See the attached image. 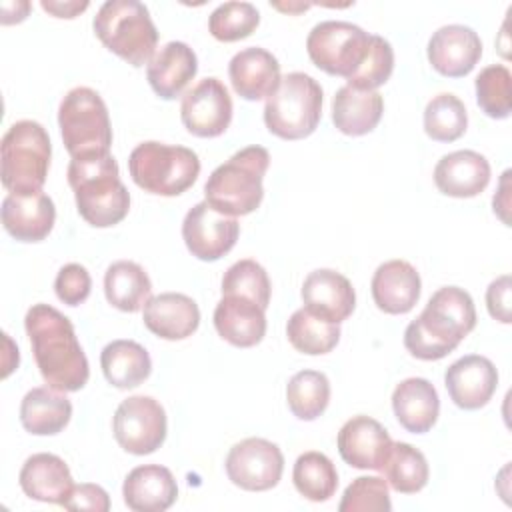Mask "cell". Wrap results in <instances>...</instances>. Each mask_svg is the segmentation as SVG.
<instances>
[{
  "mask_svg": "<svg viewBox=\"0 0 512 512\" xmlns=\"http://www.w3.org/2000/svg\"><path fill=\"white\" fill-rule=\"evenodd\" d=\"M32 354L44 382L62 392H76L90 378L88 358L74 326L50 304H34L24 318Z\"/></svg>",
  "mask_w": 512,
  "mask_h": 512,
  "instance_id": "obj_1",
  "label": "cell"
},
{
  "mask_svg": "<svg viewBox=\"0 0 512 512\" xmlns=\"http://www.w3.org/2000/svg\"><path fill=\"white\" fill-rule=\"evenodd\" d=\"M68 184L74 190L78 214L94 228L122 222L130 210V194L120 180L112 154L76 156L68 164Z\"/></svg>",
  "mask_w": 512,
  "mask_h": 512,
  "instance_id": "obj_2",
  "label": "cell"
},
{
  "mask_svg": "<svg viewBox=\"0 0 512 512\" xmlns=\"http://www.w3.org/2000/svg\"><path fill=\"white\" fill-rule=\"evenodd\" d=\"M270 154L262 146H246L220 164L204 184L206 202L226 216H246L264 198V174Z\"/></svg>",
  "mask_w": 512,
  "mask_h": 512,
  "instance_id": "obj_3",
  "label": "cell"
},
{
  "mask_svg": "<svg viewBox=\"0 0 512 512\" xmlns=\"http://www.w3.org/2000/svg\"><path fill=\"white\" fill-rule=\"evenodd\" d=\"M50 136L34 120L14 122L0 144V178L10 194L42 192L50 168Z\"/></svg>",
  "mask_w": 512,
  "mask_h": 512,
  "instance_id": "obj_4",
  "label": "cell"
},
{
  "mask_svg": "<svg viewBox=\"0 0 512 512\" xmlns=\"http://www.w3.org/2000/svg\"><path fill=\"white\" fill-rule=\"evenodd\" d=\"M98 40L132 66H144L156 52L158 30L148 8L138 0H108L94 16Z\"/></svg>",
  "mask_w": 512,
  "mask_h": 512,
  "instance_id": "obj_5",
  "label": "cell"
},
{
  "mask_svg": "<svg viewBox=\"0 0 512 512\" xmlns=\"http://www.w3.org/2000/svg\"><path fill=\"white\" fill-rule=\"evenodd\" d=\"M128 170L138 188L158 196L186 192L200 174L198 154L186 146L148 140L128 156Z\"/></svg>",
  "mask_w": 512,
  "mask_h": 512,
  "instance_id": "obj_6",
  "label": "cell"
},
{
  "mask_svg": "<svg viewBox=\"0 0 512 512\" xmlns=\"http://www.w3.org/2000/svg\"><path fill=\"white\" fill-rule=\"evenodd\" d=\"M322 96V88L312 76L304 72L286 74L272 96L266 98V128L282 140L310 136L322 118Z\"/></svg>",
  "mask_w": 512,
  "mask_h": 512,
  "instance_id": "obj_7",
  "label": "cell"
},
{
  "mask_svg": "<svg viewBox=\"0 0 512 512\" xmlns=\"http://www.w3.org/2000/svg\"><path fill=\"white\" fill-rule=\"evenodd\" d=\"M58 126L62 142L70 154H110L112 126L104 100L88 86H76L60 102Z\"/></svg>",
  "mask_w": 512,
  "mask_h": 512,
  "instance_id": "obj_8",
  "label": "cell"
},
{
  "mask_svg": "<svg viewBox=\"0 0 512 512\" xmlns=\"http://www.w3.org/2000/svg\"><path fill=\"white\" fill-rule=\"evenodd\" d=\"M370 38L372 34L352 22L324 20L310 30L306 52L314 66L348 80L368 56Z\"/></svg>",
  "mask_w": 512,
  "mask_h": 512,
  "instance_id": "obj_9",
  "label": "cell"
},
{
  "mask_svg": "<svg viewBox=\"0 0 512 512\" xmlns=\"http://www.w3.org/2000/svg\"><path fill=\"white\" fill-rule=\"evenodd\" d=\"M166 412L152 396L122 400L112 418L114 438L122 450L144 456L158 450L166 440Z\"/></svg>",
  "mask_w": 512,
  "mask_h": 512,
  "instance_id": "obj_10",
  "label": "cell"
},
{
  "mask_svg": "<svg viewBox=\"0 0 512 512\" xmlns=\"http://www.w3.org/2000/svg\"><path fill=\"white\" fill-rule=\"evenodd\" d=\"M228 480L248 492L274 488L284 472L282 450L266 438H244L234 444L224 462Z\"/></svg>",
  "mask_w": 512,
  "mask_h": 512,
  "instance_id": "obj_11",
  "label": "cell"
},
{
  "mask_svg": "<svg viewBox=\"0 0 512 512\" xmlns=\"http://www.w3.org/2000/svg\"><path fill=\"white\" fill-rule=\"evenodd\" d=\"M240 234V224L234 216L214 210L206 200L194 204L182 222V238L192 256L204 262H214L228 254Z\"/></svg>",
  "mask_w": 512,
  "mask_h": 512,
  "instance_id": "obj_12",
  "label": "cell"
},
{
  "mask_svg": "<svg viewBox=\"0 0 512 512\" xmlns=\"http://www.w3.org/2000/svg\"><path fill=\"white\" fill-rule=\"evenodd\" d=\"M186 130L198 138H216L232 122V98L222 80L210 76L188 90L180 104Z\"/></svg>",
  "mask_w": 512,
  "mask_h": 512,
  "instance_id": "obj_13",
  "label": "cell"
},
{
  "mask_svg": "<svg viewBox=\"0 0 512 512\" xmlns=\"http://www.w3.org/2000/svg\"><path fill=\"white\" fill-rule=\"evenodd\" d=\"M444 386L458 408L478 410L494 396L498 370L486 356L468 354L446 368Z\"/></svg>",
  "mask_w": 512,
  "mask_h": 512,
  "instance_id": "obj_14",
  "label": "cell"
},
{
  "mask_svg": "<svg viewBox=\"0 0 512 512\" xmlns=\"http://www.w3.org/2000/svg\"><path fill=\"white\" fill-rule=\"evenodd\" d=\"M482 56L480 36L464 24L438 28L428 40V62L448 78H462L474 70Z\"/></svg>",
  "mask_w": 512,
  "mask_h": 512,
  "instance_id": "obj_15",
  "label": "cell"
},
{
  "mask_svg": "<svg viewBox=\"0 0 512 512\" xmlns=\"http://www.w3.org/2000/svg\"><path fill=\"white\" fill-rule=\"evenodd\" d=\"M336 444L342 460L348 466L380 472L392 448V438L378 420L358 414L344 422Z\"/></svg>",
  "mask_w": 512,
  "mask_h": 512,
  "instance_id": "obj_16",
  "label": "cell"
},
{
  "mask_svg": "<svg viewBox=\"0 0 512 512\" xmlns=\"http://www.w3.org/2000/svg\"><path fill=\"white\" fill-rule=\"evenodd\" d=\"M300 294L308 312L334 324L344 322L356 308V292L350 280L330 268L310 272Z\"/></svg>",
  "mask_w": 512,
  "mask_h": 512,
  "instance_id": "obj_17",
  "label": "cell"
},
{
  "mask_svg": "<svg viewBox=\"0 0 512 512\" xmlns=\"http://www.w3.org/2000/svg\"><path fill=\"white\" fill-rule=\"evenodd\" d=\"M56 222V208L48 194H8L2 200V226L20 242L44 240Z\"/></svg>",
  "mask_w": 512,
  "mask_h": 512,
  "instance_id": "obj_18",
  "label": "cell"
},
{
  "mask_svg": "<svg viewBox=\"0 0 512 512\" xmlns=\"http://www.w3.org/2000/svg\"><path fill=\"white\" fill-rule=\"evenodd\" d=\"M232 88L244 100H262L272 96L280 84V64L264 48L250 46L236 52L228 64Z\"/></svg>",
  "mask_w": 512,
  "mask_h": 512,
  "instance_id": "obj_19",
  "label": "cell"
},
{
  "mask_svg": "<svg viewBox=\"0 0 512 512\" xmlns=\"http://www.w3.org/2000/svg\"><path fill=\"white\" fill-rule=\"evenodd\" d=\"M144 326L164 340H184L200 326L198 304L180 292H162L144 304Z\"/></svg>",
  "mask_w": 512,
  "mask_h": 512,
  "instance_id": "obj_20",
  "label": "cell"
},
{
  "mask_svg": "<svg viewBox=\"0 0 512 512\" xmlns=\"http://www.w3.org/2000/svg\"><path fill=\"white\" fill-rule=\"evenodd\" d=\"M196 72L198 60L194 50L188 44L176 40L158 48L146 64L148 84L162 100L178 98L194 80Z\"/></svg>",
  "mask_w": 512,
  "mask_h": 512,
  "instance_id": "obj_21",
  "label": "cell"
},
{
  "mask_svg": "<svg viewBox=\"0 0 512 512\" xmlns=\"http://www.w3.org/2000/svg\"><path fill=\"white\" fill-rule=\"evenodd\" d=\"M490 182L488 160L474 150H456L434 166L436 188L452 198H472L484 192Z\"/></svg>",
  "mask_w": 512,
  "mask_h": 512,
  "instance_id": "obj_22",
  "label": "cell"
},
{
  "mask_svg": "<svg viewBox=\"0 0 512 512\" xmlns=\"http://www.w3.org/2000/svg\"><path fill=\"white\" fill-rule=\"evenodd\" d=\"M420 274L406 260H388L372 276L374 304L386 314H406L420 298Z\"/></svg>",
  "mask_w": 512,
  "mask_h": 512,
  "instance_id": "obj_23",
  "label": "cell"
},
{
  "mask_svg": "<svg viewBox=\"0 0 512 512\" xmlns=\"http://www.w3.org/2000/svg\"><path fill=\"white\" fill-rule=\"evenodd\" d=\"M124 504L134 512H164L178 498L174 474L160 464L136 466L122 484Z\"/></svg>",
  "mask_w": 512,
  "mask_h": 512,
  "instance_id": "obj_24",
  "label": "cell"
},
{
  "mask_svg": "<svg viewBox=\"0 0 512 512\" xmlns=\"http://www.w3.org/2000/svg\"><path fill=\"white\" fill-rule=\"evenodd\" d=\"M214 328L228 344L252 348L266 334V310L244 296H222L214 308Z\"/></svg>",
  "mask_w": 512,
  "mask_h": 512,
  "instance_id": "obj_25",
  "label": "cell"
},
{
  "mask_svg": "<svg viewBox=\"0 0 512 512\" xmlns=\"http://www.w3.org/2000/svg\"><path fill=\"white\" fill-rule=\"evenodd\" d=\"M18 480L28 498L60 506H64L74 488L68 464L50 452H38L26 458Z\"/></svg>",
  "mask_w": 512,
  "mask_h": 512,
  "instance_id": "obj_26",
  "label": "cell"
},
{
  "mask_svg": "<svg viewBox=\"0 0 512 512\" xmlns=\"http://www.w3.org/2000/svg\"><path fill=\"white\" fill-rule=\"evenodd\" d=\"M392 410L404 430L424 434L438 420L440 398L430 380L406 378L392 392Z\"/></svg>",
  "mask_w": 512,
  "mask_h": 512,
  "instance_id": "obj_27",
  "label": "cell"
},
{
  "mask_svg": "<svg viewBox=\"0 0 512 512\" xmlns=\"http://www.w3.org/2000/svg\"><path fill=\"white\" fill-rule=\"evenodd\" d=\"M72 418V402L66 392L52 386H38L26 392L20 404V422L26 432L36 436H54L62 432Z\"/></svg>",
  "mask_w": 512,
  "mask_h": 512,
  "instance_id": "obj_28",
  "label": "cell"
},
{
  "mask_svg": "<svg viewBox=\"0 0 512 512\" xmlns=\"http://www.w3.org/2000/svg\"><path fill=\"white\" fill-rule=\"evenodd\" d=\"M384 112L382 94L376 90H356L342 86L332 98V122L346 136L372 132Z\"/></svg>",
  "mask_w": 512,
  "mask_h": 512,
  "instance_id": "obj_29",
  "label": "cell"
},
{
  "mask_svg": "<svg viewBox=\"0 0 512 512\" xmlns=\"http://www.w3.org/2000/svg\"><path fill=\"white\" fill-rule=\"evenodd\" d=\"M464 336L444 318L424 308L404 330V346L418 360H440L448 356Z\"/></svg>",
  "mask_w": 512,
  "mask_h": 512,
  "instance_id": "obj_30",
  "label": "cell"
},
{
  "mask_svg": "<svg viewBox=\"0 0 512 512\" xmlns=\"http://www.w3.org/2000/svg\"><path fill=\"white\" fill-rule=\"evenodd\" d=\"M104 378L120 388L140 386L152 372V360L146 348L134 340H112L100 354Z\"/></svg>",
  "mask_w": 512,
  "mask_h": 512,
  "instance_id": "obj_31",
  "label": "cell"
},
{
  "mask_svg": "<svg viewBox=\"0 0 512 512\" xmlns=\"http://www.w3.org/2000/svg\"><path fill=\"white\" fill-rule=\"evenodd\" d=\"M104 294L114 308L138 312L152 298V282L140 264L118 260L104 274Z\"/></svg>",
  "mask_w": 512,
  "mask_h": 512,
  "instance_id": "obj_32",
  "label": "cell"
},
{
  "mask_svg": "<svg viewBox=\"0 0 512 512\" xmlns=\"http://www.w3.org/2000/svg\"><path fill=\"white\" fill-rule=\"evenodd\" d=\"M380 472H384L388 486L400 494L420 492L430 476L426 456L408 442H392Z\"/></svg>",
  "mask_w": 512,
  "mask_h": 512,
  "instance_id": "obj_33",
  "label": "cell"
},
{
  "mask_svg": "<svg viewBox=\"0 0 512 512\" xmlns=\"http://www.w3.org/2000/svg\"><path fill=\"white\" fill-rule=\"evenodd\" d=\"M288 342L302 354L320 356L336 348L340 340V326L314 316L306 308H298L286 324Z\"/></svg>",
  "mask_w": 512,
  "mask_h": 512,
  "instance_id": "obj_34",
  "label": "cell"
},
{
  "mask_svg": "<svg viewBox=\"0 0 512 512\" xmlns=\"http://www.w3.org/2000/svg\"><path fill=\"white\" fill-rule=\"evenodd\" d=\"M292 480L296 490L310 502H326L338 488V472L334 462L318 450L304 452L296 458Z\"/></svg>",
  "mask_w": 512,
  "mask_h": 512,
  "instance_id": "obj_35",
  "label": "cell"
},
{
  "mask_svg": "<svg viewBox=\"0 0 512 512\" xmlns=\"http://www.w3.org/2000/svg\"><path fill=\"white\" fill-rule=\"evenodd\" d=\"M286 400L290 412L304 422L316 420L324 414L330 402V382L324 372L300 370L286 386Z\"/></svg>",
  "mask_w": 512,
  "mask_h": 512,
  "instance_id": "obj_36",
  "label": "cell"
},
{
  "mask_svg": "<svg viewBox=\"0 0 512 512\" xmlns=\"http://www.w3.org/2000/svg\"><path fill=\"white\" fill-rule=\"evenodd\" d=\"M468 126V112L464 102L450 94H436L424 108V130L436 142L458 140Z\"/></svg>",
  "mask_w": 512,
  "mask_h": 512,
  "instance_id": "obj_37",
  "label": "cell"
},
{
  "mask_svg": "<svg viewBox=\"0 0 512 512\" xmlns=\"http://www.w3.org/2000/svg\"><path fill=\"white\" fill-rule=\"evenodd\" d=\"M476 102L480 110L494 118L504 120L512 110V74L504 64H492L476 76Z\"/></svg>",
  "mask_w": 512,
  "mask_h": 512,
  "instance_id": "obj_38",
  "label": "cell"
},
{
  "mask_svg": "<svg viewBox=\"0 0 512 512\" xmlns=\"http://www.w3.org/2000/svg\"><path fill=\"white\" fill-rule=\"evenodd\" d=\"M270 278L262 264L244 258L234 262L222 276V296H244L264 310L270 304Z\"/></svg>",
  "mask_w": 512,
  "mask_h": 512,
  "instance_id": "obj_39",
  "label": "cell"
},
{
  "mask_svg": "<svg viewBox=\"0 0 512 512\" xmlns=\"http://www.w3.org/2000/svg\"><path fill=\"white\" fill-rule=\"evenodd\" d=\"M260 24V12L250 2H224L208 18L210 34L220 42H236L250 36Z\"/></svg>",
  "mask_w": 512,
  "mask_h": 512,
  "instance_id": "obj_40",
  "label": "cell"
},
{
  "mask_svg": "<svg viewBox=\"0 0 512 512\" xmlns=\"http://www.w3.org/2000/svg\"><path fill=\"white\" fill-rule=\"evenodd\" d=\"M426 308L432 310L434 314L442 316L446 322H450L464 338L476 326V308H474L472 296L458 286L438 288L430 296Z\"/></svg>",
  "mask_w": 512,
  "mask_h": 512,
  "instance_id": "obj_41",
  "label": "cell"
},
{
  "mask_svg": "<svg viewBox=\"0 0 512 512\" xmlns=\"http://www.w3.org/2000/svg\"><path fill=\"white\" fill-rule=\"evenodd\" d=\"M340 512H390V490L388 482L380 476H358L354 478L338 504Z\"/></svg>",
  "mask_w": 512,
  "mask_h": 512,
  "instance_id": "obj_42",
  "label": "cell"
},
{
  "mask_svg": "<svg viewBox=\"0 0 512 512\" xmlns=\"http://www.w3.org/2000/svg\"><path fill=\"white\" fill-rule=\"evenodd\" d=\"M394 70V50L388 40L378 34L370 38V50L362 66L348 78V86L356 90H376L388 82Z\"/></svg>",
  "mask_w": 512,
  "mask_h": 512,
  "instance_id": "obj_43",
  "label": "cell"
},
{
  "mask_svg": "<svg viewBox=\"0 0 512 512\" xmlns=\"http://www.w3.org/2000/svg\"><path fill=\"white\" fill-rule=\"evenodd\" d=\"M54 290L60 302L68 306H78L90 296L92 278L82 264L70 262L58 270V276L54 280Z\"/></svg>",
  "mask_w": 512,
  "mask_h": 512,
  "instance_id": "obj_44",
  "label": "cell"
},
{
  "mask_svg": "<svg viewBox=\"0 0 512 512\" xmlns=\"http://www.w3.org/2000/svg\"><path fill=\"white\" fill-rule=\"evenodd\" d=\"M66 510H90V512H108L110 498L108 492L98 484H78L72 488L68 500L64 502Z\"/></svg>",
  "mask_w": 512,
  "mask_h": 512,
  "instance_id": "obj_45",
  "label": "cell"
},
{
  "mask_svg": "<svg viewBox=\"0 0 512 512\" xmlns=\"http://www.w3.org/2000/svg\"><path fill=\"white\" fill-rule=\"evenodd\" d=\"M510 290H512V282L508 274L498 276L496 280L490 282L488 290H486V306L488 312L494 320L502 322V324H510L512 322V310H510Z\"/></svg>",
  "mask_w": 512,
  "mask_h": 512,
  "instance_id": "obj_46",
  "label": "cell"
},
{
  "mask_svg": "<svg viewBox=\"0 0 512 512\" xmlns=\"http://www.w3.org/2000/svg\"><path fill=\"white\" fill-rule=\"evenodd\" d=\"M40 6H42L48 14L56 16V18H76L80 12H84V10L88 8V2H86V0H82V2H74V0H72V2L42 0Z\"/></svg>",
  "mask_w": 512,
  "mask_h": 512,
  "instance_id": "obj_47",
  "label": "cell"
},
{
  "mask_svg": "<svg viewBox=\"0 0 512 512\" xmlns=\"http://www.w3.org/2000/svg\"><path fill=\"white\" fill-rule=\"evenodd\" d=\"M508 176H510V170H506V172L502 174L500 190L494 194V200H492L494 212L502 218L504 224H508V214H506V210H508V206H510V202H508Z\"/></svg>",
  "mask_w": 512,
  "mask_h": 512,
  "instance_id": "obj_48",
  "label": "cell"
},
{
  "mask_svg": "<svg viewBox=\"0 0 512 512\" xmlns=\"http://www.w3.org/2000/svg\"><path fill=\"white\" fill-rule=\"evenodd\" d=\"M30 10L28 2H4L2 4V24L22 22Z\"/></svg>",
  "mask_w": 512,
  "mask_h": 512,
  "instance_id": "obj_49",
  "label": "cell"
},
{
  "mask_svg": "<svg viewBox=\"0 0 512 512\" xmlns=\"http://www.w3.org/2000/svg\"><path fill=\"white\" fill-rule=\"evenodd\" d=\"M274 8H278V10H282V12H300V10H306V8H310V4H272Z\"/></svg>",
  "mask_w": 512,
  "mask_h": 512,
  "instance_id": "obj_50",
  "label": "cell"
}]
</instances>
